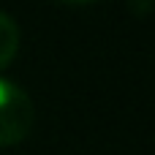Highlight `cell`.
<instances>
[{
	"label": "cell",
	"mask_w": 155,
	"mask_h": 155,
	"mask_svg": "<svg viewBox=\"0 0 155 155\" xmlns=\"http://www.w3.org/2000/svg\"><path fill=\"white\" fill-rule=\"evenodd\" d=\"M33 128V101L14 79L0 76V144H16Z\"/></svg>",
	"instance_id": "6da1fadb"
},
{
	"label": "cell",
	"mask_w": 155,
	"mask_h": 155,
	"mask_svg": "<svg viewBox=\"0 0 155 155\" xmlns=\"http://www.w3.org/2000/svg\"><path fill=\"white\" fill-rule=\"evenodd\" d=\"M19 49V25L14 22L11 14L0 11V68L14 60Z\"/></svg>",
	"instance_id": "7a4b0ae2"
},
{
	"label": "cell",
	"mask_w": 155,
	"mask_h": 155,
	"mask_svg": "<svg viewBox=\"0 0 155 155\" xmlns=\"http://www.w3.org/2000/svg\"><path fill=\"white\" fill-rule=\"evenodd\" d=\"M150 3H131V11H147Z\"/></svg>",
	"instance_id": "3957f363"
}]
</instances>
